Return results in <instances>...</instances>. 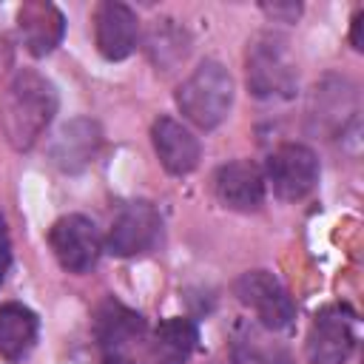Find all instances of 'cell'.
Instances as JSON below:
<instances>
[{
  "label": "cell",
  "mask_w": 364,
  "mask_h": 364,
  "mask_svg": "<svg viewBox=\"0 0 364 364\" xmlns=\"http://www.w3.org/2000/svg\"><path fill=\"white\" fill-rule=\"evenodd\" d=\"M57 88L54 82L34 71L20 68L0 94V131L14 151H28L51 125L57 114Z\"/></svg>",
  "instance_id": "cell-1"
},
{
  "label": "cell",
  "mask_w": 364,
  "mask_h": 364,
  "mask_svg": "<svg viewBox=\"0 0 364 364\" xmlns=\"http://www.w3.org/2000/svg\"><path fill=\"white\" fill-rule=\"evenodd\" d=\"M247 88L259 100H287L299 88V65L290 43L276 31H262L247 43L245 54Z\"/></svg>",
  "instance_id": "cell-2"
},
{
  "label": "cell",
  "mask_w": 364,
  "mask_h": 364,
  "mask_svg": "<svg viewBox=\"0 0 364 364\" xmlns=\"http://www.w3.org/2000/svg\"><path fill=\"white\" fill-rule=\"evenodd\" d=\"M176 105L188 122H193L202 131L216 128L233 105V77L230 71L216 63L205 60L199 63L191 77L176 88Z\"/></svg>",
  "instance_id": "cell-3"
},
{
  "label": "cell",
  "mask_w": 364,
  "mask_h": 364,
  "mask_svg": "<svg viewBox=\"0 0 364 364\" xmlns=\"http://www.w3.org/2000/svg\"><path fill=\"white\" fill-rule=\"evenodd\" d=\"M318 156L301 142H282L270 151L264 165V182L273 185V193L284 202H299L313 193L318 182Z\"/></svg>",
  "instance_id": "cell-4"
},
{
  "label": "cell",
  "mask_w": 364,
  "mask_h": 364,
  "mask_svg": "<svg viewBox=\"0 0 364 364\" xmlns=\"http://www.w3.org/2000/svg\"><path fill=\"white\" fill-rule=\"evenodd\" d=\"M233 296L256 313L264 330H284L296 318V304L287 287L270 270H247L233 282Z\"/></svg>",
  "instance_id": "cell-5"
},
{
  "label": "cell",
  "mask_w": 364,
  "mask_h": 364,
  "mask_svg": "<svg viewBox=\"0 0 364 364\" xmlns=\"http://www.w3.org/2000/svg\"><path fill=\"white\" fill-rule=\"evenodd\" d=\"M162 239V213L145 202H128L119 208V213L114 216L108 236H105V247L108 253L128 259V256H142L148 250H154Z\"/></svg>",
  "instance_id": "cell-6"
},
{
  "label": "cell",
  "mask_w": 364,
  "mask_h": 364,
  "mask_svg": "<svg viewBox=\"0 0 364 364\" xmlns=\"http://www.w3.org/2000/svg\"><path fill=\"white\" fill-rule=\"evenodd\" d=\"M355 347V313L347 304L321 307L307 330L310 364H344Z\"/></svg>",
  "instance_id": "cell-7"
},
{
  "label": "cell",
  "mask_w": 364,
  "mask_h": 364,
  "mask_svg": "<svg viewBox=\"0 0 364 364\" xmlns=\"http://www.w3.org/2000/svg\"><path fill=\"white\" fill-rule=\"evenodd\" d=\"M48 245L60 267H65L68 273H88L102 253L100 230L82 213L60 216L48 230Z\"/></svg>",
  "instance_id": "cell-8"
},
{
  "label": "cell",
  "mask_w": 364,
  "mask_h": 364,
  "mask_svg": "<svg viewBox=\"0 0 364 364\" xmlns=\"http://www.w3.org/2000/svg\"><path fill=\"white\" fill-rule=\"evenodd\" d=\"M102 145V128L91 117H74L57 128V134L48 142V159L63 173H80L85 171Z\"/></svg>",
  "instance_id": "cell-9"
},
{
  "label": "cell",
  "mask_w": 364,
  "mask_h": 364,
  "mask_svg": "<svg viewBox=\"0 0 364 364\" xmlns=\"http://www.w3.org/2000/svg\"><path fill=\"white\" fill-rule=\"evenodd\" d=\"M94 43L97 51L111 63L131 57L139 43L136 11L119 0H102L94 9Z\"/></svg>",
  "instance_id": "cell-10"
},
{
  "label": "cell",
  "mask_w": 364,
  "mask_h": 364,
  "mask_svg": "<svg viewBox=\"0 0 364 364\" xmlns=\"http://www.w3.org/2000/svg\"><path fill=\"white\" fill-rule=\"evenodd\" d=\"M264 171L253 159H233L216 168L213 173V196L222 208L250 213L264 202Z\"/></svg>",
  "instance_id": "cell-11"
},
{
  "label": "cell",
  "mask_w": 364,
  "mask_h": 364,
  "mask_svg": "<svg viewBox=\"0 0 364 364\" xmlns=\"http://www.w3.org/2000/svg\"><path fill=\"white\" fill-rule=\"evenodd\" d=\"M151 142L154 151L162 162V168L173 176H185L199 165L202 156V145L193 136V131L188 125H182L173 117H156L151 125Z\"/></svg>",
  "instance_id": "cell-12"
},
{
  "label": "cell",
  "mask_w": 364,
  "mask_h": 364,
  "mask_svg": "<svg viewBox=\"0 0 364 364\" xmlns=\"http://www.w3.org/2000/svg\"><path fill=\"white\" fill-rule=\"evenodd\" d=\"M17 28L26 51L31 57H46L63 43L65 17L48 0H28L17 9Z\"/></svg>",
  "instance_id": "cell-13"
},
{
  "label": "cell",
  "mask_w": 364,
  "mask_h": 364,
  "mask_svg": "<svg viewBox=\"0 0 364 364\" xmlns=\"http://www.w3.org/2000/svg\"><path fill=\"white\" fill-rule=\"evenodd\" d=\"M145 318L117 299H105L94 313V336L102 353H128V347L142 338Z\"/></svg>",
  "instance_id": "cell-14"
},
{
  "label": "cell",
  "mask_w": 364,
  "mask_h": 364,
  "mask_svg": "<svg viewBox=\"0 0 364 364\" xmlns=\"http://www.w3.org/2000/svg\"><path fill=\"white\" fill-rule=\"evenodd\" d=\"M40 318L26 304L9 301L0 307V358L6 364L23 361L37 344Z\"/></svg>",
  "instance_id": "cell-15"
},
{
  "label": "cell",
  "mask_w": 364,
  "mask_h": 364,
  "mask_svg": "<svg viewBox=\"0 0 364 364\" xmlns=\"http://www.w3.org/2000/svg\"><path fill=\"white\" fill-rule=\"evenodd\" d=\"M199 341V330L185 316H171L156 324L154 341H151V358L154 364H188Z\"/></svg>",
  "instance_id": "cell-16"
},
{
  "label": "cell",
  "mask_w": 364,
  "mask_h": 364,
  "mask_svg": "<svg viewBox=\"0 0 364 364\" xmlns=\"http://www.w3.org/2000/svg\"><path fill=\"white\" fill-rule=\"evenodd\" d=\"M191 51V34L171 17H156L145 31V54L162 71L179 65Z\"/></svg>",
  "instance_id": "cell-17"
},
{
  "label": "cell",
  "mask_w": 364,
  "mask_h": 364,
  "mask_svg": "<svg viewBox=\"0 0 364 364\" xmlns=\"http://www.w3.org/2000/svg\"><path fill=\"white\" fill-rule=\"evenodd\" d=\"M262 11L273 20V23H296L301 14V3H262Z\"/></svg>",
  "instance_id": "cell-18"
},
{
  "label": "cell",
  "mask_w": 364,
  "mask_h": 364,
  "mask_svg": "<svg viewBox=\"0 0 364 364\" xmlns=\"http://www.w3.org/2000/svg\"><path fill=\"white\" fill-rule=\"evenodd\" d=\"M350 43H353L355 51L364 48V9H358L350 20Z\"/></svg>",
  "instance_id": "cell-19"
},
{
  "label": "cell",
  "mask_w": 364,
  "mask_h": 364,
  "mask_svg": "<svg viewBox=\"0 0 364 364\" xmlns=\"http://www.w3.org/2000/svg\"><path fill=\"white\" fill-rule=\"evenodd\" d=\"M9 267H11V247L9 245H0V284H3V279L9 273Z\"/></svg>",
  "instance_id": "cell-20"
},
{
  "label": "cell",
  "mask_w": 364,
  "mask_h": 364,
  "mask_svg": "<svg viewBox=\"0 0 364 364\" xmlns=\"http://www.w3.org/2000/svg\"><path fill=\"white\" fill-rule=\"evenodd\" d=\"M102 364H134L128 353H102Z\"/></svg>",
  "instance_id": "cell-21"
},
{
  "label": "cell",
  "mask_w": 364,
  "mask_h": 364,
  "mask_svg": "<svg viewBox=\"0 0 364 364\" xmlns=\"http://www.w3.org/2000/svg\"><path fill=\"white\" fill-rule=\"evenodd\" d=\"M0 245H9V233H6V219L0 216Z\"/></svg>",
  "instance_id": "cell-22"
}]
</instances>
